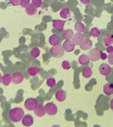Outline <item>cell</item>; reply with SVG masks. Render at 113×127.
<instances>
[{
    "instance_id": "6da1fadb",
    "label": "cell",
    "mask_w": 113,
    "mask_h": 127,
    "mask_svg": "<svg viewBox=\"0 0 113 127\" xmlns=\"http://www.w3.org/2000/svg\"><path fill=\"white\" fill-rule=\"evenodd\" d=\"M24 110L21 107H14L9 111V118L13 122H19L24 116Z\"/></svg>"
},
{
    "instance_id": "7a4b0ae2",
    "label": "cell",
    "mask_w": 113,
    "mask_h": 127,
    "mask_svg": "<svg viewBox=\"0 0 113 127\" xmlns=\"http://www.w3.org/2000/svg\"><path fill=\"white\" fill-rule=\"evenodd\" d=\"M50 53L52 56L54 58H60L64 55L65 50L64 49L63 46L57 45L53 46L50 48Z\"/></svg>"
},
{
    "instance_id": "3957f363",
    "label": "cell",
    "mask_w": 113,
    "mask_h": 127,
    "mask_svg": "<svg viewBox=\"0 0 113 127\" xmlns=\"http://www.w3.org/2000/svg\"><path fill=\"white\" fill-rule=\"evenodd\" d=\"M38 103V102L36 98L29 97L25 101L24 106L26 109L29 110V111H32V110H34V109L36 107Z\"/></svg>"
},
{
    "instance_id": "277c9868",
    "label": "cell",
    "mask_w": 113,
    "mask_h": 127,
    "mask_svg": "<svg viewBox=\"0 0 113 127\" xmlns=\"http://www.w3.org/2000/svg\"><path fill=\"white\" fill-rule=\"evenodd\" d=\"M46 113L50 116L55 115L58 112V107L53 102H47L45 106Z\"/></svg>"
},
{
    "instance_id": "5b68a950",
    "label": "cell",
    "mask_w": 113,
    "mask_h": 127,
    "mask_svg": "<svg viewBox=\"0 0 113 127\" xmlns=\"http://www.w3.org/2000/svg\"><path fill=\"white\" fill-rule=\"evenodd\" d=\"M100 53H101V52L100 51L99 49L93 48V49H90L89 51L88 56H89V58L91 61L96 62L100 59Z\"/></svg>"
},
{
    "instance_id": "8992f818",
    "label": "cell",
    "mask_w": 113,
    "mask_h": 127,
    "mask_svg": "<svg viewBox=\"0 0 113 127\" xmlns=\"http://www.w3.org/2000/svg\"><path fill=\"white\" fill-rule=\"evenodd\" d=\"M99 71L103 76H108L112 71V68L108 64H102L100 65Z\"/></svg>"
},
{
    "instance_id": "52a82bcc",
    "label": "cell",
    "mask_w": 113,
    "mask_h": 127,
    "mask_svg": "<svg viewBox=\"0 0 113 127\" xmlns=\"http://www.w3.org/2000/svg\"><path fill=\"white\" fill-rule=\"evenodd\" d=\"M101 42L105 46L112 45L113 44V35L111 33L105 34L102 37Z\"/></svg>"
},
{
    "instance_id": "ba28073f",
    "label": "cell",
    "mask_w": 113,
    "mask_h": 127,
    "mask_svg": "<svg viewBox=\"0 0 113 127\" xmlns=\"http://www.w3.org/2000/svg\"><path fill=\"white\" fill-rule=\"evenodd\" d=\"M64 24H65V21L59 20V19H54L52 21V27L59 31H63Z\"/></svg>"
},
{
    "instance_id": "9c48e42d",
    "label": "cell",
    "mask_w": 113,
    "mask_h": 127,
    "mask_svg": "<svg viewBox=\"0 0 113 127\" xmlns=\"http://www.w3.org/2000/svg\"><path fill=\"white\" fill-rule=\"evenodd\" d=\"M75 43L72 40H67L64 42L63 47L64 50L67 52H72L75 49Z\"/></svg>"
},
{
    "instance_id": "30bf717a",
    "label": "cell",
    "mask_w": 113,
    "mask_h": 127,
    "mask_svg": "<svg viewBox=\"0 0 113 127\" xmlns=\"http://www.w3.org/2000/svg\"><path fill=\"white\" fill-rule=\"evenodd\" d=\"M12 82L14 84H19L21 83L24 79V76L21 72H14L11 75Z\"/></svg>"
},
{
    "instance_id": "8fae6325",
    "label": "cell",
    "mask_w": 113,
    "mask_h": 127,
    "mask_svg": "<svg viewBox=\"0 0 113 127\" xmlns=\"http://www.w3.org/2000/svg\"><path fill=\"white\" fill-rule=\"evenodd\" d=\"M34 113L38 117H44L46 114V110L44 105L40 104V105H37V107L34 109Z\"/></svg>"
},
{
    "instance_id": "7c38bea8",
    "label": "cell",
    "mask_w": 113,
    "mask_h": 127,
    "mask_svg": "<svg viewBox=\"0 0 113 127\" xmlns=\"http://www.w3.org/2000/svg\"><path fill=\"white\" fill-rule=\"evenodd\" d=\"M93 46V42L89 38H84L81 44L80 45L81 49L83 50H90V48Z\"/></svg>"
},
{
    "instance_id": "4fadbf2b",
    "label": "cell",
    "mask_w": 113,
    "mask_h": 127,
    "mask_svg": "<svg viewBox=\"0 0 113 127\" xmlns=\"http://www.w3.org/2000/svg\"><path fill=\"white\" fill-rule=\"evenodd\" d=\"M33 117L30 114L23 116L22 119V124L25 127H31L33 124Z\"/></svg>"
},
{
    "instance_id": "5bb4252c",
    "label": "cell",
    "mask_w": 113,
    "mask_h": 127,
    "mask_svg": "<svg viewBox=\"0 0 113 127\" xmlns=\"http://www.w3.org/2000/svg\"><path fill=\"white\" fill-rule=\"evenodd\" d=\"M55 97L59 102H64L67 98V92L64 90H59L55 93Z\"/></svg>"
},
{
    "instance_id": "9a60e30c",
    "label": "cell",
    "mask_w": 113,
    "mask_h": 127,
    "mask_svg": "<svg viewBox=\"0 0 113 127\" xmlns=\"http://www.w3.org/2000/svg\"><path fill=\"white\" fill-rule=\"evenodd\" d=\"M83 40H84V36L81 32H77L76 34H74L72 41L75 43V45H80Z\"/></svg>"
},
{
    "instance_id": "2e32d148",
    "label": "cell",
    "mask_w": 113,
    "mask_h": 127,
    "mask_svg": "<svg viewBox=\"0 0 113 127\" xmlns=\"http://www.w3.org/2000/svg\"><path fill=\"white\" fill-rule=\"evenodd\" d=\"M41 71V68L38 66H31L28 68V73L30 76H36L38 73Z\"/></svg>"
},
{
    "instance_id": "e0dca14e",
    "label": "cell",
    "mask_w": 113,
    "mask_h": 127,
    "mask_svg": "<svg viewBox=\"0 0 113 127\" xmlns=\"http://www.w3.org/2000/svg\"><path fill=\"white\" fill-rule=\"evenodd\" d=\"M90 59L87 55H81L78 58V62L81 65H88L90 63Z\"/></svg>"
},
{
    "instance_id": "ac0fdd59",
    "label": "cell",
    "mask_w": 113,
    "mask_h": 127,
    "mask_svg": "<svg viewBox=\"0 0 113 127\" xmlns=\"http://www.w3.org/2000/svg\"><path fill=\"white\" fill-rule=\"evenodd\" d=\"M49 42L51 45H59L60 42V38L57 35H52L51 36L49 37Z\"/></svg>"
},
{
    "instance_id": "d6986e66",
    "label": "cell",
    "mask_w": 113,
    "mask_h": 127,
    "mask_svg": "<svg viewBox=\"0 0 113 127\" xmlns=\"http://www.w3.org/2000/svg\"><path fill=\"white\" fill-rule=\"evenodd\" d=\"M103 92L105 95H111L113 94V83H107L103 87Z\"/></svg>"
},
{
    "instance_id": "ffe728a7",
    "label": "cell",
    "mask_w": 113,
    "mask_h": 127,
    "mask_svg": "<svg viewBox=\"0 0 113 127\" xmlns=\"http://www.w3.org/2000/svg\"><path fill=\"white\" fill-rule=\"evenodd\" d=\"M11 81H12V78H11V75L10 73H6L2 76L1 83H3V85H4L6 86H9L11 83Z\"/></svg>"
},
{
    "instance_id": "44dd1931",
    "label": "cell",
    "mask_w": 113,
    "mask_h": 127,
    "mask_svg": "<svg viewBox=\"0 0 113 127\" xmlns=\"http://www.w3.org/2000/svg\"><path fill=\"white\" fill-rule=\"evenodd\" d=\"M59 15L62 18H64V19L69 18L71 16V11L68 7H64L60 11Z\"/></svg>"
},
{
    "instance_id": "7402d4cb",
    "label": "cell",
    "mask_w": 113,
    "mask_h": 127,
    "mask_svg": "<svg viewBox=\"0 0 113 127\" xmlns=\"http://www.w3.org/2000/svg\"><path fill=\"white\" fill-rule=\"evenodd\" d=\"M26 12L29 16H33L37 13V8L34 5L30 4L26 8Z\"/></svg>"
},
{
    "instance_id": "603a6c76",
    "label": "cell",
    "mask_w": 113,
    "mask_h": 127,
    "mask_svg": "<svg viewBox=\"0 0 113 127\" xmlns=\"http://www.w3.org/2000/svg\"><path fill=\"white\" fill-rule=\"evenodd\" d=\"M82 76L86 78H90L93 75V71L92 69L90 68V67H84L83 68L81 71Z\"/></svg>"
},
{
    "instance_id": "cb8c5ba5",
    "label": "cell",
    "mask_w": 113,
    "mask_h": 127,
    "mask_svg": "<svg viewBox=\"0 0 113 127\" xmlns=\"http://www.w3.org/2000/svg\"><path fill=\"white\" fill-rule=\"evenodd\" d=\"M74 35V32L72 29L66 30L63 32V37L66 40H71L72 38H73Z\"/></svg>"
},
{
    "instance_id": "d4e9b609",
    "label": "cell",
    "mask_w": 113,
    "mask_h": 127,
    "mask_svg": "<svg viewBox=\"0 0 113 127\" xmlns=\"http://www.w3.org/2000/svg\"><path fill=\"white\" fill-rule=\"evenodd\" d=\"M30 55H31V57L33 59H36L40 55V50L38 47H34L31 51Z\"/></svg>"
},
{
    "instance_id": "484cf974",
    "label": "cell",
    "mask_w": 113,
    "mask_h": 127,
    "mask_svg": "<svg viewBox=\"0 0 113 127\" xmlns=\"http://www.w3.org/2000/svg\"><path fill=\"white\" fill-rule=\"evenodd\" d=\"M74 29L77 32H83L85 30V26L83 23L81 22H78L75 24L74 26Z\"/></svg>"
},
{
    "instance_id": "4316f807",
    "label": "cell",
    "mask_w": 113,
    "mask_h": 127,
    "mask_svg": "<svg viewBox=\"0 0 113 127\" xmlns=\"http://www.w3.org/2000/svg\"><path fill=\"white\" fill-rule=\"evenodd\" d=\"M46 83H47V85L48 87H50V88H54L56 86V80L54 79V78L52 77L48 78L47 79Z\"/></svg>"
},
{
    "instance_id": "83f0119b",
    "label": "cell",
    "mask_w": 113,
    "mask_h": 127,
    "mask_svg": "<svg viewBox=\"0 0 113 127\" xmlns=\"http://www.w3.org/2000/svg\"><path fill=\"white\" fill-rule=\"evenodd\" d=\"M90 33L92 36L96 37H98L100 35V31L98 28H93L90 29Z\"/></svg>"
},
{
    "instance_id": "f1b7e54d",
    "label": "cell",
    "mask_w": 113,
    "mask_h": 127,
    "mask_svg": "<svg viewBox=\"0 0 113 127\" xmlns=\"http://www.w3.org/2000/svg\"><path fill=\"white\" fill-rule=\"evenodd\" d=\"M62 66L64 69L65 70H69L71 68V64L69 62H68L67 60H64L62 62Z\"/></svg>"
},
{
    "instance_id": "f546056e",
    "label": "cell",
    "mask_w": 113,
    "mask_h": 127,
    "mask_svg": "<svg viewBox=\"0 0 113 127\" xmlns=\"http://www.w3.org/2000/svg\"><path fill=\"white\" fill-rule=\"evenodd\" d=\"M31 0H20L19 1V4L21 5V6L23 8H26L28 5L30 4Z\"/></svg>"
},
{
    "instance_id": "4dcf8cb0",
    "label": "cell",
    "mask_w": 113,
    "mask_h": 127,
    "mask_svg": "<svg viewBox=\"0 0 113 127\" xmlns=\"http://www.w3.org/2000/svg\"><path fill=\"white\" fill-rule=\"evenodd\" d=\"M32 4L34 5L36 8H39L42 6V0H32Z\"/></svg>"
},
{
    "instance_id": "1f68e13d",
    "label": "cell",
    "mask_w": 113,
    "mask_h": 127,
    "mask_svg": "<svg viewBox=\"0 0 113 127\" xmlns=\"http://www.w3.org/2000/svg\"><path fill=\"white\" fill-rule=\"evenodd\" d=\"M108 59L109 63L110 64H112V65H113V52L110 53V54L108 55Z\"/></svg>"
},
{
    "instance_id": "d6a6232c",
    "label": "cell",
    "mask_w": 113,
    "mask_h": 127,
    "mask_svg": "<svg viewBox=\"0 0 113 127\" xmlns=\"http://www.w3.org/2000/svg\"><path fill=\"white\" fill-rule=\"evenodd\" d=\"M106 52L109 53V54H110V53H112L113 52V47L112 45H109V46H107V47H106Z\"/></svg>"
},
{
    "instance_id": "836d02e7",
    "label": "cell",
    "mask_w": 113,
    "mask_h": 127,
    "mask_svg": "<svg viewBox=\"0 0 113 127\" xmlns=\"http://www.w3.org/2000/svg\"><path fill=\"white\" fill-rule=\"evenodd\" d=\"M9 1L13 6H18L19 4L20 0H9Z\"/></svg>"
},
{
    "instance_id": "e575fe53",
    "label": "cell",
    "mask_w": 113,
    "mask_h": 127,
    "mask_svg": "<svg viewBox=\"0 0 113 127\" xmlns=\"http://www.w3.org/2000/svg\"><path fill=\"white\" fill-rule=\"evenodd\" d=\"M107 58H108V55H106L105 53H104V52H101L100 53V59H102L103 60H105Z\"/></svg>"
},
{
    "instance_id": "d590c367",
    "label": "cell",
    "mask_w": 113,
    "mask_h": 127,
    "mask_svg": "<svg viewBox=\"0 0 113 127\" xmlns=\"http://www.w3.org/2000/svg\"><path fill=\"white\" fill-rule=\"evenodd\" d=\"M80 1L83 4H90V0H80Z\"/></svg>"
},
{
    "instance_id": "8d00e7d4",
    "label": "cell",
    "mask_w": 113,
    "mask_h": 127,
    "mask_svg": "<svg viewBox=\"0 0 113 127\" xmlns=\"http://www.w3.org/2000/svg\"><path fill=\"white\" fill-rule=\"evenodd\" d=\"M110 108L112 110H113V99L110 101Z\"/></svg>"
},
{
    "instance_id": "74e56055",
    "label": "cell",
    "mask_w": 113,
    "mask_h": 127,
    "mask_svg": "<svg viewBox=\"0 0 113 127\" xmlns=\"http://www.w3.org/2000/svg\"><path fill=\"white\" fill-rule=\"evenodd\" d=\"M1 79H2V76H1V73H0V83L1 82Z\"/></svg>"
}]
</instances>
